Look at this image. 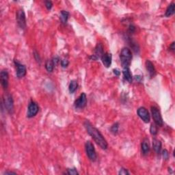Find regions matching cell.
<instances>
[{"mask_svg": "<svg viewBox=\"0 0 175 175\" xmlns=\"http://www.w3.org/2000/svg\"><path fill=\"white\" fill-rule=\"evenodd\" d=\"M84 127L86 129L88 134L92 137L94 142L100 146L102 149L106 150L107 148L108 144L106 140L101 134V132L96 127H94L88 121H85L84 123Z\"/></svg>", "mask_w": 175, "mask_h": 175, "instance_id": "6da1fadb", "label": "cell"}, {"mask_svg": "<svg viewBox=\"0 0 175 175\" xmlns=\"http://www.w3.org/2000/svg\"><path fill=\"white\" fill-rule=\"evenodd\" d=\"M120 58H121V64L123 67L129 68L131 63V60H132V54H131L130 49L127 47L123 48L121 54H120Z\"/></svg>", "mask_w": 175, "mask_h": 175, "instance_id": "7a4b0ae2", "label": "cell"}, {"mask_svg": "<svg viewBox=\"0 0 175 175\" xmlns=\"http://www.w3.org/2000/svg\"><path fill=\"white\" fill-rule=\"evenodd\" d=\"M85 152H86L87 156L90 160L92 161H95L97 158V155H96V151H95L94 146L92 143L90 141H87L85 144Z\"/></svg>", "mask_w": 175, "mask_h": 175, "instance_id": "3957f363", "label": "cell"}, {"mask_svg": "<svg viewBox=\"0 0 175 175\" xmlns=\"http://www.w3.org/2000/svg\"><path fill=\"white\" fill-rule=\"evenodd\" d=\"M3 105L5 106V109H6L7 112H8L10 114H12L14 112V101H13V99L12 95L10 94H4L3 96Z\"/></svg>", "mask_w": 175, "mask_h": 175, "instance_id": "277c9868", "label": "cell"}, {"mask_svg": "<svg viewBox=\"0 0 175 175\" xmlns=\"http://www.w3.org/2000/svg\"><path fill=\"white\" fill-rule=\"evenodd\" d=\"M151 109L152 116H153V119L154 120V122H155V125L159 127L163 126V122L159 110L157 109V107H155V106H152Z\"/></svg>", "mask_w": 175, "mask_h": 175, "instance_id": "5b68a950", "label": "cell"}, {"mask_svg": "<svg viewBox=\"0 0 175 175\" xmlns=\"http://www.w3.org/2000/svg\"><path fill=\"white\" fill-rule=\"evenodd\" d=\"M16 19L18 23V25L21 28L22 30H25L26 28V18L25 14L23 9H19L17 12Z\"/></svg>", "mask_w": 175, "mask_h": 175, "instance_id": "8992f818", "label": "cell"}, {"mask_svg": "<svg viewBox=\"0 0 175 175\" xmlns=\"http://www.w3.org/2000/svg\"><path fill=\"white\" fill-rule=\"evenodd\" d=\"M39 111V107L38 104L34 101H31L29 103L28 109L27 116L28 118H33L37 114Z\"/></svg>", "mask_w": 175, "mask_h": 175, "instance_id": "52a82bcc", "label": "cell"}, {"mask_svg": "<svg viewBox=\"0 0 175 175\" xmlns=\"http://www.w3.org/2000/svg\"><path fill=\"white\" fill-rule=\"evenodd\" d=\"M87 104V96L85 93H81L80 96L75 101V107L76 109H83Z\"/></svg>", "mask_w": 175, "mask_h": 175, "instance_id": "ba28073f", "label": "cell"}, {"mask_svg": "<svg viewBox=\"0 0 175 175\" xmlns=\"http://www.w3.org/2000/svg\"><path fill=\"white\" fill-rule=\"evenodd\" d=\"M14 63L17 67V76L18 78H22L25 76L27 73L25 66L18 62L17 60H14Z\"/></svg>", "mask_w": 175, "mask_h": 175, "instance_id": "9c48e42d", "label": "cell"}, {"mask_svg": "<svg viewBox=\"0 0 175 175\" xmlns=\"http://www.w3.org/2000/svg\"><path fill=\"white\" fill-rule=\"evenodd\" d=\"M137 113H138V116L140 117V119L144 122V123H149L150 122L149 112H148V110H146L145 107H141L138 108V111H137Z\"/></svg>", "mask_w": 175, "mask_h": 175, "instance_id": "30bf717a", "label": "cell"}, {"mask_svg": "<svg viewBox=\"0 0 175 175\" xmlns=\"http://www.w3.org/2000/svg\"><path fill=\"white\" fill-rule=\"evenodd\" d=\"M103 54V46L101 43H98L94 49V54L92 55V56L90 57V58L91 60H98L99 58H101Z\"/></svg>", "mask_w": 175, "mask_h": 175, "instance_id": "8fae6325", "label": "cell"}, {"mask_svg": "<svg viewBox=\"0 0 175 175\" xmlns=\"http://www.w3.org/2000/svg\"><path fill=\"white\" fill-rule=\"evenodd\" d=\"M8 73L6 70L1 71L0 73V81H1V84L3 88V89H7L8 86Z\"/></svg>", "mask_w": 175, "mask_h": 175, "instance_id": "7c38bea8", "label": "cell"}, {"mask_svg": "<svg viewBox=\"0 0 175 175\" xmlns=\"http://www.w3.org/2000/svg\"><path fill=\"white\" fill-rule=\"evenodd\" d=\"M101 58L103 64V65L105 66L106 68H109L110 66H111L112 60V56L111 54L105 53Z\"/></svg>", "mask_w": 175, "mask_h": 175, "instance_id": "4fadbf2b", "label": "cell"}, {"mask_svg": "<svg viewBox=\"0 0 175 175\" xmlns=\"http://www.w3.org/2000/svg\"><path fill=\"white\" fill-rule=\"evenodd\" d=\"M146 68L147 70L148 74H149L150 77H153L156 74V71L154 64L152 63L150 60H146Z\"/></svg>", "mask_w": 175, "mask_h": 175, "instance_id": "5bb4252c", "label": "cell"}, {"mask_svg": "<svg viewBox=\"0 0 175 175\" xmlns=\"http://www.w3.org/2000/svg\"><path fill=\"white\" fill-rule=\"evenodd\" d=\"M141 149H142V153L144 155H148V153H149L150 146H149V142H148V140L147 138L144 139L143 141H142L141 144Z\"/></svg>", "mask_w": 175, "mask_h": 175, "instance_id": "9a60e30c", "label": "cell"}, {"mask_svg": "<svg viewBox=\"0 0 175 175\" xmlns=\"http://www.w3.org/2000/svg\"><path fill=\"white\" fill-rule=\"evenodd\" d=\"M123 76H124V78H125V80H127L129 83L132 82L133 77H132V74H131V73L130 68L128 67L123 68Z\"/></svg>", "mask_w": 175, "mask_h": 175, "instance_id": "2e32d148", "label": "cell"}, {"mask_svg": "<svg viewBox=\"0 0 175 175\" xmlns=\"http://www.w3.org/2000/svg\"><path fill=\"white\" fill-rule=\"evenodd\" d=\"M153 148L156 153L158 155L160 154L161 150V142L160 140L154 138L153 140Z\"/></svg>", "mask_w": 175, "mask_h": 175, "instance_id": "e0dca14e", "label": "cell"}, {"mask_svg": "<svg viewBox=\"0 0 175 175\" xmlns=\"http://www.w3.org/2000/svg\"><path fill=\"white\" fill-rule=\"evenodd\" d=\"M69 17V12L66 10H62L60 13V21L61 23L63 24H66L67 23Z\"/></svg>", "mask_w": 175, "mask_h": 175, "instance_id": "ac0fdd59", "label": "cell"}, {"mask_svg": "<svg viewBox=\"0 0 175 175\" xmlns=\"http://www.w3.org/2000/svg\"><path fill=\"white\" fill-rule=\"evenodd\" d=\"M175 10V4L174 3H172L171 4L169 5V6L167 8L166 11H165V16L166 17H170L172 16V14H174Z\"/></svg>", "mask_w": 175, "mask_h": 175, "instance_id": "d6986e66", "label": "cell"}, {"mask_svg": "<svg viewBox=\"0 0 175 175\" xmlns=\"http://www.w3.org/2000/svg\"><path fill=\"white\" fill-rule=\"evenodd\" d=\"M55 65L54 64V62H53L52 60H47L46 62V63H45V68H46L47 71L49 72V73H51V72H53L54 69Z\"/></svg>", "mask_w": 175, "mask_h": 175, "instance_id": "ffe728a7", "label": "cell"}, {"mask_svg": "<svg viewBox=\"0 0 175 175\" xmlns=\"http://www.w3.org/2000/svg\"><path fill=\"white\" fill-rule=\"evenodd\" d=\"M78 87V83L77 82V81L75 80H73L71 81L69 85V92L71 93H74L76 91V90L77 89Z\"/></svg>", "mask_w": 175, "mask_h": 175, "instance_id": "44dd1931", "label": "cell"}, {"mask_svg": "<svg viewBox=\"0 0 175 175\" xmlns=\"http://www.w3.org/2000/svg\"><path fill=\"white\" fill-rule=\"evenodd\" d=\"M119 123H116L111 127L110 131H111V132L112 133V134L116 135V134H118V131H119Z\"/></svg>", "mask_w": 175, "mask_h": 175, "instance_id": "7402d4cb", "label": "cell"}, {"mask_svg": "<svg viewBox=\"0 0 175 175\" xmlns=\"http://www.w3.org/2000/svg\"><path fill=\"white\" fill-rule=\"evenodd\" d=\"M150 132L153 136H155L157 134V129L155 124H151V127H150Z\"/></svg>", "mask_w": 175, "mask_h": 175, "instance_id": "603a6c76", "label": "cell"}, {"mask_svg": "<svg viewBox=\"0 0 175 175\" xmlns=\"http://www.w3.org/2000/svg\"><path fill=\"white\" fill-rule=\"evenodd\" d=\"M66 174H70V175H76V174H79V172H77V170L75 168H71V169H68L67 170V172Z\"/></svg>", "mask_w": 175, "mask_h": 175, "instance_id": "cb8c5ba5", "label": "cell"}, {"mask_svg": "<svg viewBox=\"0 0 175 175\" xmlns=\"http://www.w3.org/2000/svg\"><path fill=\"white\" fill-rule=\"evenodd\" d=\"M69 64V62L66 59H63V60H61V66L63 68H66Z\"/></svg>", "mask_w": 175, "mask_h": 175, "instance_id": "d4e9b609", "label": "cell"}, {"mask_svg": "<svg viewBox=\"0 0 175 175\" xmlns=\"http://www.w3.org/2000/svg\"><path fill=\"white\" fill-rule=\"evenodd\" d=\"M162 155H163V158H164V159H165V160H168V159H169V153H168V151H167V150H165V149L163 150V151H162Z\"/></svg>", "mask_w": 175, "mask_h": 175, "instance_id": "484cf974", "label": "cell"}, {"mask_svg": "<svg viewBox=\"0 0 175 175\" xmlns=\"http://www.w3.org/2000/svg\"><path fill=\"white\" fill-rule=\"evenodd\" d=\"M34 58H35V60H37V62H39V63H41V58H40L39 54H38L37 51H34Z\"/></svg>", "mask_w": 175, "mask_h": 175, "instance_id": "4316f807", "label": "cell"}, {"mask_svg": "<svg viewBox=\"0 0 175 175\" xmlns=\"http://www.w3.org/2000/svg\"><path fill=\"white\" fill-rule=\"evenodd\" d=\"M128 31H129V33L133 34L135 31H136V27H135V26L134 25L130 24V25H129Z\"/></svg>", "mask_w": 175, "mask_h": 175, "instance_id": "83f0119b", "label": "cell"}, {"mask_svg": "<svg viewBox=\"0 0 175 175\" xmlns=\"http://www.w3.org/2000/svg\"><path fill=\"white\" fill-rule=\"evenodd\" d=\"M45 6H46L47 10H51V8L53 6V3L51 1H45Z\"/></svg>", "mask_w": 175, "mask_h": 175, "instance_id": "f1b7e54d", "label": "cell"}, {"mask_svg": "<svg viewBox=\"0 0 175 175\" xmlns=\"http://www.w3.org/2000/svg\"><path fill=\"white\" fill-rule=\"evenodd\" d=\"M119 174L121 175H126V174H129V172L127 171V170L124 168H122L119 172Z\"/></svg>", "mask_w": 175, "mask_h": 175, "instance_id": "f546056e", "label": "cell"}, {"mask_svg": "<svg viewBox=\"0 0 175 175\" xmlns=\"http://www.w3.org/2000/svg\"><path fill=\"white\" fill-rule=\"evenodd\" d=\"M52 61H53V62H54L55 66H56L57 64L60 62V58H59L58 57H54V58H53Z\"/></svg>", "mask_w": 175, "mask_h": 175, "instance_id": "4dcf8cb0", "label": "cell"}, {"mask_svg": "<svg viewBox=\"0 0 175 175\" xmlns=\"http://www.w3.org/2000/svg\"><path fill=\"white\" fill-rule=\"evenodd\" d=\"M113 72H114V73L115 74V75L118 76V77L121 75V71H120L119 69H117V68H115V69H114Z\"/></svg>", "mask_w": 175, "mask_h": 175, "instance_id": "1f68e13d", "label": "cell"}, {"mask_svg": "<svg viewBox=\"0 0 175 175\" xmlns=\"http://www.w3.org/2000/svg\"><path fill=\"white\" fill-rule=\"evenodd\" d=\"M170 50H171L172 51H174V49H175V47H174V42H173V43L171 44L170 46Z\"/></svg>", "mask_w": 175, "mask_h": 175, "instance_id": "d6a6232c", "label": "cell"}, {"mask_svg": "<svg viewBox=\"0 0 175 175\" xmlns=\"http://www.w3.org/2000/svg\"><path fill=\"white\" fill-rule=\"evenodd\" d=\"M16 172H6L4 173V174H16Z\"/></svg>", "mask_w": 175, "mask_h": 175, "instance_id": "836d02e7", "label": "cell"}]
</instances>
